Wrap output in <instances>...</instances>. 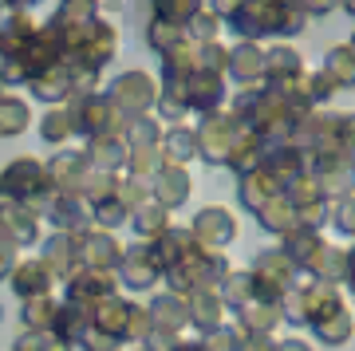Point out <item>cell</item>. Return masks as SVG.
Listing matches in <instances>:
<instances>
[{
  "instance_id": "6da1fadb",
  "label": "cell",
  "mask_w": 355,
  "mask_h": 351,
  "mask_svg": "<svg viewBox=\"0 0 355 351\" xmlns=\"http://www.w3.org/2000/svg\"><path fill=\"white\" fill-rule=\"evenodd\" d=\"M233 32H241L249 44L261 36H296L308 28V16L292 0H245L237 12L229 16Z\"/></svg>"
},
{
  "instance_id": "7a4b0ae2",
  "label": "cell",
  "mask_w": 355,
  "mask_h": 351,
  "mask_svg": "<svg viewBox=\"0 0 355 351\" xmlns=\"http://www.w3.org/2000/svg\"><path fill=\"white\" fill-rule=\"evenodd\" d=\"M48 194H51L48 170L36 158H16V162H8L0 170V198L4 201H20V205H32L36 209Z\"/></svg>"
},
{
  "instance_id": "3957f363",
  "label": "cell",
  "mask_w": 355,
  "mask_h": 351,
  "mask_svg": "<svg viewBox=\"0 0 355 351\" xmlns=\"http://www.w3.org/2000/svg\"><path fill=\"white\" fill-rule=\"evenodd\" d=\"M107 99L127 114V119H139L146 107L158 103V87H154V79L146 76V71H123V76L111 83V95H107Z\"/></svg>"
},
{
  "instance_id": "277c9868",
  "label": "cell",
  "mask_w": 355,
  "mask_h": 351,
  "mask_svg": "<svg viewBox=\"0 0 355 351\" xmlns=\"http://www.w3.org/2000/svg\"><path fill=\"white\" fill-rule=\"evenodd\" d=\"M0 233L12 241L16 249H20V245H36L40 241V214L32 205L0 198Z\"/></svg>"
},
{
  "instance_id": "5b68a950",
  "label": "cell",
  "mask_w": 355,
  "mask_h": 351,
  "mask_svg": "<svg viewBox=\"0 0 355 351\" xmlns=\"http://www.w3.org/2000/svg\"><path fill=\"white\" fill-rule=\"evenodd\" d=\"M36 209H44L51 217V225H60V233H79V229L91 225L87 201L79 198V194H48Z\"/></svg>"
},
{
  "instance_id": "8992f818",
  "label": "cell",
  "mask_w": 355,
  "mask_h": 351,
  "mask_svg": "<svg viewBox=\"0 0 355 351\" xmlns=\"http://www.w3.org/2000/svg\"><path fill=\"white\" fill-rule=\"evenodd\" d=\"M119 276L127 280L130 289H150L154 280L162 276V264H158V257H154V245H135V249L123 252Z\"/></svg>"
},
{
  "instance_id": "52a82bcc",
  "label": "cell",
  "mask_w": 355,
  "mask_h": 351,
  "mask_svg": "<svg viewBox=\"0 0 355 351\" xmlns=\"http://www.w3.org/2000/svg\"><path fill=\"white\" fill-rule=\"evenodd\" d=\"M8 280H12V292L24 296V300H36V296H48L51 292V273H48V264L40 261V257L16 261L12 273H8Z\"/></svg>"
},
{
  "instance_id": "ba28073f",
  "label": "cell",
  "mask_w": 355,
  "mask_h": 351,
  "mask_svg": "<svg viewBox=\"0 0 355 351\" xmlns=\"http://www.w3.org/2000/svg\"><path fill=\"white\" fill-rule=\"evenodd\" d=\"M71 79H76V67L67 60H60V63H51V67H44L28 87L44 103H64V99H71Z\"/></svg>"
},
{
  "instance_id": "9c48e42d",
  "label": "cell",
  "mask_w": 355,
  "mask_h": 351,
  "mask_svg": "<svg viewBox=\"0 0 355 351\" xmlns=\"http://www.w3.org/2000/svg\"><path fill=\"white\" fill-rule=\"evenodd\" d=\"M225 71L237 79L241 87H257V83L265 79V51L257 48V44H249V40H245V44H237V48L229 51Z\"/></svg>"
},
{
  "instance_id": "30bf717a",
  "label": "cell",
  "mask_w": 355,
  "mask_h": 351,
  "mask_svg": "<svg viewBox=\"0 0 355 351\" xmlns=\"http://www.w3.org/2000/svg\"><path fill=\"white\" fill-rule=\"evenodd\" d=\"M193 233L209 245V249H225L229 241H233V233H237V221H233V214L229 209H221V205H209V209H202L198 214V221H193Z\"/></svg>"
},
{
  "instance_id": "8fae6325",
  "label": "cell",
  "mask_w": 355,
  "mask_h": 351,
  "mask_svg": "<svg viewBox=\"0 0 355 351\" xmlns=\"http://www.w3.org/2000/svg\"><path fill=\"white\" fill-rule=\"evenodd\" d=\"M154 198H158V205H162V209H170V205H182V201L190 198V178H186V170H182L178 162H170V158L158 166Z\"/></svg>"
},
{
  "instance_id": "7c38bea8",
  "label": "cell",
  "mask_w": 355,
  "mask_h": 351,
  "mask_svg": "<svg viewBox=\"0 0 355 351\" xmlns=\"http://www.w3.org/2000/svg\"><path fill=\"white\" fill-rule=\"evenodd\" d=\"M40 261L48 264L51 276H71L79 268V257H76V237L71 233H55L51 241H44V252Z\"/></svg>"
},
{
  "instance_id": "4fadbf2b",
  "label": "cell",
  "mask_w": 355,
  "mask_h": 351,
  "mask_svg": "<svg viewBox=\"0 0 355 351\" xmlns=\"http://www.w3.org/2000/svg\"><path fill=\"white\" fill-rule=\"evenodd\" d=\"M186 320H190V308H186L182 296H158L150 304V327H158L162 336H174Z\"/></svg>"
},
{
  "instance_id": "5bb4252c",
  "label": "cell",
  "mask_w": 355,
  "mask_h": 351,
  "mask_svg": "<svg viewBox=\"0 0 355 351\" xmlns=\"http://www.w3.org/2000/svg\"><path fill=\"white\" fill-rule=\"evenodd\" d=\"M28 123H32V111H28V103L20 95H0V138H16L24 135Z\"/></svg>"
},
{
  "instance_id": "9a60e30c",
  "label": "cell",
  "mask_w": 355,
  "mask_h": 351,
  "mask_svg": "<svg viewBox=\"0 0 355 351\" xmlns=\"http://www.w3.org/2000/svg\"><path fill=\"white\" fill-rule=\"evenodd\" d=\"M324 76L331 79V87L336 91H347L355 87V51L343 44V48H331L328 51V60H324Z\"/></svg>"
},
{
  "instance_id": "2e32d148",
  "label": "cell",
  "mask_w": 355,
  "mask_h": 351,
  "mask_svg": "<svg viewBox=\"0 0 355 351\" xmlns=\"http://www.w3.org/2000/svg\"><path fill=\"white\" fill-rule=\"evenodd\" d=\"M221 308H225V304L217 300V296H214L209 289H198V292H193L190 320H193L198 327H202V332H214V327L221 324Z\"/></svg>"
},
{
  "instance_id": "e0dca14e",
  "label": "cell",
  "mask_w": 355,
  "mask_h": 351,
  "mask_svg": "<svg viewBox=\"0 0 355 351\" xmlns=\"http://www.w3.org/2000/svg\"><path fill=\"white\" fill-rule=\"evenodd\" d=\"M40 135H44V142H51V146L67 142V138L76 135V119H71V111H67V107L48 111L44 114V123H40Z\"/></svg>"
},
{
  "instance_id": "ac0fdd59",
  "label": "cell",
  "mask_w": 355,
  "mask_h": 351,
  "mask_svg": "<svg viewBox=\"0 0 355 351\" xmlns=\"http://www.w3.org/2000/svg\"><path fill=\"white\" fill-rule=\"evenodd\" d=\"M217 32H221V16H214L205 4L190 16V24H186V40H190V44H198V48H202V44H214Z\"/></svg>"
},
{
  "instance_id": "d6986e66",
  "label": "cell",
  "mask_w": 355,
  "mask_h": 351,
  "mask_svg": "<svg viewBox=\"0 0 355 351\" xmlns=\"http://www.w3.org/2000/svg\"><path fill=\"white\" fill-rule=\"evenodd\" d=\"M146 40H150V48L154 51H174L178 44H186V28H178V24H166V20H158L154 16L150 20V32H146Z\"/></svg>"
},
{
  "instance_id": "ffe728a7",
  "label": "cell",
  "mask_w": 355,
  "mask_h": 351,
  "mask_svg": "<svg viewBox=\"0 0 355 351\" xmlns=\"http://www.w3.org/2000/svg\"><path fill=\"white\" fill-rule=\"evenodd\" d=\"M51 320H55V304H51V296L24 300V324H28V332H48Z\"/></svg>"
},
{
  "instance_id": "44dd1931",
  "label": "cell",
  "mask_w": 355,
  "mask_h": 351,
  "mask_svg": "<svg viewBox=\"0 0 355 351\" xmlns=\"http://www.w3.org/2000/svg\"><path fill=\"white\" fill-rule=\"evenodd\" d=\"M193 151H198V135H193V130H186V126H174V130L166 135V154H170L178 166L186 162V158H193Z\"/></svg>"
},
{
  "instance_id": "7402d4cb",
  "label": "cell",
  "mask_w": 355,
  "mask_h": 351,
  "mask_svg": "<svg viewBox=\"0 0 355 351\" xmlns=\"http://www.w3.org/2000/svg\"><path fill=\"white\" fill-rule=\"evenodd\" d=\"M135 229H139V233H146V237H150V233H166V209L162 205H146V209H135Z\"/></svg>"
},
{
  "instance_id": "603a6c76",
  "label": "cell",
  "mask_w": 355,
  "mask_h": 351,
  "mask_svg": "<svg viewBox=\"0 0 355 351\" xmlns=\"http://www.w3.org/2000/svg\"><path fill=\"white\" fill-rule=\"evenodd\" d=\"M336 146L343 151L347 162H355V114H340V123H336Z\"/></svg>"
},
{
  "instance_id": "cb8c5ba5",
  "label": "cell",
  "mask_w": 355,
  "mask_h": 351,
  "mask_svg": "<svg viewBox=\"0 0 355 351\" xmlns=\"http://www.w3.org/2000/svg\"><path fill=\"white\" fill-rule=\"evenodd\" d=\"M292 4H296V8H300V12L308 16V20H312V16H324V12H331V8H336L340 0H292Z\"/></svg>"
},
{
  "instance_id": "d4e9b609",
  "label": "cell",
  "mask_w": 355,
  "mask_h": 351,
  "mask_svg": "<svg viewBox=\"0 0 355 351\" xmlns=\"http://www.w3.org/2000/svg\"><path fill=\"white\" fill-rule=\"evenodd\" d=\"M12 264H16V245L4 237V233H0V280H8Z\"/></svg>"
},
{
  "instance_id": "484cf974",
  "label": "cell",
  "mask_w": 355,
  "mask_h": 351,
  "mask_svg": "<svg viewBox=\"0 0 355 351\" xmlns=\"http://www.w3.org/2000/svg\"><path fill=\"white\" fill-rule=\"evenodd\" d=\"M336 225L343 229V233H355V198H347L340 205V214H336Z\"/></svg>"
},
{
  "instance_id": "4316f807",
  "label": "cell",
  "mask_w": 355,
  "mask_h": 351,
  "mask_svg": "<svg viewBox=\"0 0 355 351\" xmlns=\"http://www.w3.org/2000/svg\"><path fill=\"white\" fill-rule=\"evenodd\" d=\"M241 4H245V0H214V4H209V12L221 16V20H229V16L241 8Z\"/></svg>"
},
{
  "instance_id": "83f0119b",
  "label": "cell",
  "mask_w": 355,
  "mask_h": 351,
  "mask_svg": "<svg viewBox=\"0 0 355 351\" xmlns=\"http://www.w3.org/2000/svg\"><path fill=\"white\" fill-rule=\"evenodd\" d=\"M272 351H312V348H304L300 339H288V343H272Z\"/></svg>"
},
{
  "instance_id": "f1b7e54d",
  "label": "cell",
  "mask_w": 355,
  "mask_h": 351,
  "mask_svg": "<svg viewBox=\"0 0 355 351\" xmlns=\"http://www.w3.org/2000/svg\"><path fill=\"white\" fill-rule=\"evenodd\" d=\"M12 8H24V0H0V12H12Z\"/></svg>"
},
{
  "instance_id": "f546056e",
  "label": "cell",
  "mask_w": 355,
  "mask_h": 351,
  "mask_svg": "<svg viewBox=\"0 0 355 351\" xmlns=\"http://www.w3.org/2000/svg\"><path fill=\"white\" fill-rule=\"evenodd\" d=\"M340 4H343V12L347 16H355V0H340Z\"/></svg>"
},
{
  "instance_id": "4dcf8cb0",
  "label": "cell",
  "mask_w": 355,
  "mask_h": 351,
  "mask_svg": "<svg viewBox=\"0 0 355 351\" xmlns=\"http://www.w3.org/2000/svg\"><path fill=\"white\" fill-rule=\"evenodd\" d=\"M347 48H352V51H355V32H352V40H347Z\"/></svg>"
},
{
  "instance_id": "1f68e13d",
  "label": "cell",
  "mask_w": 355,
  "mask_h": 351,
  "mask_svg": "<svg viewBox=\"0 0 355 351\" xmlns=\"http://www.w3.org/2000/svg\"><path fill=\"white\" fill-rule=\"evenodd\" d=\"M28 4H36V0H24V8H28Z\"/></svg>"
},
{
  "instance_id": "d6a6232c",
  "label": "cell",
  "mask_w": 355,
  "mask_h": 351,
  "mask_svg": "<svg viewBox=\"0 0 355 351\" xmlns=\"http://www.w3.org/2000/svg\"><path fill=\"white\" fill-rule=\"evenodd\" d=\"M0 320H4V308H0Z\"/></svg>"
}]
</instances>
